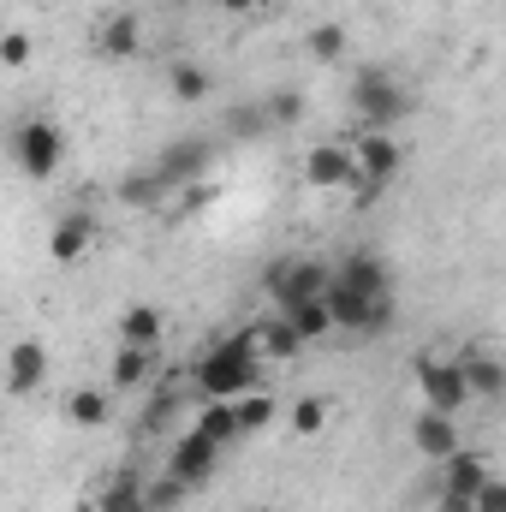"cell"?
<instances>
[{
	"label": "cell",
	"mask_w": 506,
	"mask_h": 512,
	"mask_svg": "<svg viewBox=\"0 0 506 512\" xmlns=\"http://www.w3.org/2000/svg\"><path fill=\"white\" fill-rule=\"evenodd\" d=\"M191 429L227 453V447L239 441V417H233V399H197V423H191Z\"/></svg>",
	"instance_id": "20"
},
{
	"label": "cell",
	"mask_w": 506,
	"mask_h": 512,
	"mask_svg": "<svg viewBox=\"0 0 506 512\" xmlns=\"http://www.w3.org/2000/svg\"><path fill=\"white\" fill-rule=\"evenodd\" d=\"M96 512H149V507H143V483H137L131 471L108 477V483H102V495H96Z\"/></svg>",
	"instance_id": "28"
},
{
	"label": "cell",
	"mask_w": 506,
	"mask_h": 512,
	"mask_svg": "<svg viewBox=\"0 0 506 512\" xmlns=\"http://www.w3.org/2000/svg\"><path fill=\"white\" fill-rule=\"evenodd\" d=\"M96 48H102L108 60H131V54L143 48V18H137V12H108L102 30H96Z\"/></svg>",
	"instance_id": "16"
},
{
	"label": "cell",
	"mask_w": 506,
	"mask_h": 512,
	"mask_svg": "<svg viewBox=\"0 0 506 512\" xmlns=\"http://www.w3.org/2000/svg\"><path fill=\"white\" fill-rule=\"evenodd\" d=\"M149 376H155V352H143V346H120L114 364H108V393H137Z\"/></svg>",
	"instance_id": "21"
},
{
	"label": "cell",
	"mask_w": 506,
	"mask_h": 512,
	"mask_svg": "<svg viewBox=\"0 0 506 512\" xmlns=\"http://www.w3.org/2000/svg\"><path fill=\"white\" fill-rule=\"evenodd\" d=\"M483 477H489V459L477 447H459L453 459H441V507L435 512H471V495Z\"/></svg>",
	"instance_id": "9"
},
{
	"label": "cell",
	"mask_w": 506,
	"mask_h": 512,
	"mask_svg": "<svg viewBox=\"0 0 506 512\" xmlns=\"http://www.w3.org/2000/svg\"><path fill=\"white\" fill-rule=\"evenodd\" d=\"M251 340H256V358H268V364H292V358L304 352V340L292 334V322H286V316H268V322H256Z\"/></svg>",
	"instance_id": "18"
},
{
	"label": "cell",
	"mask_w": 506,
	"mask_h": 512,
	"mask_svg": "<svg viewBox=\"0 0 506 512\" xmlns=\"http://www.w3.org/2000/svg\"><path fill=\"white\" fill-rule=\"evenodd\" d=\"M143 507H149V512H179V507H185V483L161 471L155 483H143Z\"/></svg>",
	"instance_id": "31"
},
{
	"label": "cell",
	"mask_w": 506,
	"mask_h": 512,
	"mask_svg": "<svg viewBox=\"0 0 506 512\" xmlns=\"http://www.w3.org/2000/svg\"><path fill=\"white\" fill-rule=\"evenodd\" d=\"M471 512H506V483L495 477V471L477 483V495H471Z\"/></svg>",
	"instance_id": "34"
},
{
	"label": "cell",
	"mask_w": 506,
	"mask_h": 512,
	"mask_svg": "<svg viewBox=\"0 0 506 512\" xmlns=\"http://www.w3.org/2000/svg\"><path fill=\"white\" fill-rule=\"evenodd\" d=\"M149 167H155V179L167 185V197H179L185 185L209 179V167H215V143H209V137H173V143H161V155H155Z\"/></svg>",
	"instance_id": "5"
},
{
	"label": "cell",
	"mask_w": 506,
	"mask_h": 512,
	"mask_svg": "<svg viewBox=\"0 0 506 512\" xmlns=\"http://www.w3.org/2000/svg\"><path fill=\"white\" fill-rule=\"evenodd\" d=\"M274 316H286V322H292V334H298L304 346H316V340H328V334H334V322H328L322 298H298V304H280Z\"/></svg>",
	"instance_id": "22"
},
{
	"label": "cell",
	"mask_w": 506,
	"mask_h": 512,
	"mask_svg": "<svg viewBox=\"0 0 506 512\" xmlns=\"http://www.w3.org/2000/svg\"><path fill=\"white\" fill-rule=\"evenodd\" d=\"M352 161H358V179H370V185L381 191L387 179H399V167H405L411 155H405V143H399L393 131H358Z\"/></svg>",
	"instance_id": "10"
},
{
	"label": "cell",
	"mask_w": 506,
	"mask_h": 512,
	"mask_svg": "<svg viewBox=\"0 0 506 512\" xmlns=\"http://www.w3.org/2000/svg\"><path fill=\"white\" fill-rule=\"evenodd\" d=\"M6 149H12V167L24 173V179H54L60 173V161H66V131L54 126V120H36V114H24L12 137H6Z\"/></svg>",
	"instance_id": "4"
},
{
	"label": "cell",
	"mask_w": 506,
	"mask_h": 512,
	"mask_svg": "<svg viewBox=\"0 0 506 512\" xmlns=\"http://www.w3.org/2000/svg\"><path fill=\"white\" fill-rule=\"evenodd\" d=\"M268 120H262V108H233L227 114V137H262Z\"/></svg>",
	"instance_id": "35"
},
{
	"label": "cell",
	"mask_w": 506,
	"mask_h": 512,
	"mask_svg": "<svg viewBox=\"0 0 506 512\" xmlns=\"http://www.w3.org/2000/svg\"><path fill=\"white\" fill-rule=\"evenodd\" d=\"M262 108V120L274 131H292L304 114H310V102H304V90H268V102H256Z\"/></svg>",
	"instance_id": "27"
},
{
	"label": "cell",
	"mask_w": 506,
	"mask_h": 512,
	"mask_svg": "<svg viewBox=\"0 0 506 512\" xmlns=\"http://www.w3.org/2000/svg\"><path fill=\"white\" fill-rule=\"evenodd\" d=\"M310 54H316L322 66H340V60H346V30H340V24H316V30H310Z\"/></svg>",
	"instance_id": "32"
},
{
	"label": "cell",
	"mask_w": 506,
	"mask_h": 512,
	"mask_svg": "<svg viewBox=\"0 0 506 512\" xmlns=\"http://www.w3.org/2000/svg\"><path fill=\"white\" fill-rule=\"evenodd\" d=\"M120 203H126V209H167L173 197H167V185L155 179V167H137V173L120 179Z\"/></svg>",
	"instance_id": "25"
},
{
	"label": "cell",
	"mask_w": 506,
	"mask_h": 512,
	"mask_svg": "<svg viewBox=\"0 0 506 512\" xmlns=\"http://www.w3.org/2000/svg\"><path fill=\"white\" fill-rule=\"evenodd\" d=\"M179 382H167V387H155V399H149V411H143V435H167V423L179 417Z\"/></svg>",
	"instance_id": "30"
},
{
	"label": "cell",
	"mask_w": 506,
	"mask_h": 512,
	"mask_svg": "<svg viewBox=\"0 0 506 512\" xmlns=\"http://www.w3.org/2000/svg\"><path fill=\"white\" fill-rule=\"evenodd\" d=\"M167 90H173V102L191 108V102H209V96H215V78H209L197 60H173V66H167Z\"/></svg>",
	"instance_id": "24"
},
{
	"label": "cell",
	"mask_w": 506,
	"mask_h": 512,
	"mask_svg": "<svg viewBox=\"0 0 506 512\" xmlns=\"http://www.w3.org/2000/svg\"><path fill=\"white\" fill-rule=\"evenodd\" d=\"M90 245H96V215H90V209H66V215L54 221V233H48V256H54L60 268L84 262Z\"/></svg>",
	"instance_id": "13"
},
{
	"label": "cell",
	"mask_w": 506,
	"mask_h": 512,
	"mask_svg": "<svg viewBox=\"0 0 506 512\" xmlns=\"http://www.w3.org/2000/svg\"><path fill=\"white\" fill-rule=\"evenodd\" d=\"M66 417H72L78 429H102V423L114 417V393H108V387H72V393H66Z\"/></svg>",
	"instance_id": "23"
},
{
	"label": "cell",
	"mask_w": 506,
	"mask_h": 512,
	"mask_svg": "<svg viewBox=\"0 0 506 512\" xmlns=\"http://www.w3.org/2000/svg\"><path fill=\"white\" fill-rule=\"evenodd\" d=\"M322 429H328V399H322V393H298V399H292V435L310 441V435H322Z\"/></svg>",
	"instance_id": "29"
},
{
	"label": "cell",
	"mask_w": 506,
	"mask_h": 512,
	"mask_svg": "<svg viewBox=\"0 0 506 512\" xmlns=\"http://www.w3.org/2000/svg\"><path fill=\"white\" fill-rule=\"evenodd\" d=\"M215 471H221V447H215V441H203L197 429L173 435V447H167V477H179L185 489H203Z\"/></svg>",
	"instance_id": "8"
},
{
	"label": "cell",
	"mask_w": 506,
	"mask_h": 512,
	"mask_svg": "<svg viewBox=\"0 0 506 512\" xmlns=\"http://www.w3.org/2000/svg\"><path fill=\"white\" fill-rule=\"evenodd\" d=\"M274 411H280V399H274V393H262V387H256V393H245V399H233L239 441H245V435H262V429L274 423Z\"/></svg>",
	"instance_id": "26"
},
{
	"label": "cell",
	"mask_w": 506,
	"mask_h": 512,
	"mask_svg": "<svg viewBox=\"0 0 506 512\" xmlns=\"http://www.w3.org/2000/svg\"><path fill=\"white\" fill-rule=\"evenodd\" d=\"M191 382H197V399H245V393H256V387H262V358H256V340H251V334L215 340V346L197 358Z\"/></svg>",
	"instance_id": "1"
},
{
	"label": "cell",
	"mask_w": 506,
	"mask_h": 512,
	"mask_svg": "<svg viewBox=\"0 0 506 512\" xmlns=\"http://www.w3.org/2000/svg\"><path fill=\"white\" fill-rule=\"evenodd\" d=\"M161 334H167V322H161V310L155 304H126L120 310V346H143V352H155L161 346Z\"/></svg>",
	"instance_id": "17"
},
{
	"label": "cell",
	"mask_w": 506,
	"mask_h": 512,
	"mask_svg": "<svg viewBox=\"0 0 506 512\" xmlns=\"http://www.w3.org/2000/svg\"><path fill=\"white\" fill-rule=\"evenodd\" d=\"M262 286H268L274 310H280V304H298V298H322L328 262H316V256H280V262L262 274Z\"/></svg>",
	"instance_id": "7"
},
{
	"label": "cell",
	"mask_w": 506,
	"mask_h": 512,
	"mask_svg": "<svg viewBox=\"0 0 506 512\" xmlns=\"http://www.w3.org/2000/svg\"><path fill=\"white\" fill-rule=\"evenodd\" d=\"M352 114H358V131H387V126H399V120L417 114V96L387 66L370 60V66L352 72Z\"/></svg>",
	"instance_id": "2"
},
{
	"label": "cell",
	"mask_w": 506,
	"mask_h": 512,
	"mask_svg": "<svg viewBox=\"0 0 506 512\" xmlns=\"http://www.w3.org/2000/svg\"><path fill=\"white\" fill-rule=\"evenodd\" d=\"M417 393H423V411H441V417H459L471 405L459 358H417Z\"/></svg>",
	"instance_id": "6"
},
{
	"label": "cell",
	"mask_w": 506,
	"mask_h": 512,
	"mask_svg": "<svg viewBox=\"0 0 506 512\" xmlns=\"http://www.w3.org/2000/svg\"><path fill=\"white\" fill-rule=\"evenodd\" d=\"M334 280H346V286H358V292H393V274H387V262H381L376 251H346V262L340 268H328Z\"/></svg>",
	"instance_id": "15"
},
{
	"label": "cell",
	"mask_w": 506,
	"mask_h": 512,
	"mask_svg": "<svg viewBox=\"0 0 506 512\" xmlns=\"http://www.w3.org/2000/svg\"><path fill=\"white\" fill-rule=\"evenodd\" d=\"M30 60H36V42H30V30H6V36H0V66H6V72H24Z\"/></svg>",
	"instance_id": "33"
},
{
	"label": "cell",
	"mask_w": 506,
	"mask_h": 512,
	"mask_svg": "<svg viewBox=\"0 0 506 512\" xmlns=\"http://www.w3.org/2000/svg\"><path fill=\"white\" fill-rule=\"evenodd\" d=\"M221 12H233V18H245V12H256V6H268V0H215Z\"/></svg>",
	"instance_id": "36"
},
{
	"label": "cell",
	"mask_w": 506,
	"mask_h": 512,
	"mask_svg": "<svg viewBox=\"0 0 506 512\" xmlns=\"http://www.w3.org/2000/svg\"><path fill=\"white\" fill-rule=\"evenodd\" d=\"M322 310H328V322L340 328V334H387L393 328V292H358V286H346V280H334L328 274V286H322Z\"/></svg>",
	"instance_id": "3"
},
{
	"label": "cell",
	"mask_w": 506,
	"mask_h": 512,
	"mask_svg": "<svg viewBox=\"0 0 506 512\" xmlns=\"http://www.w3.org/2000/svg\"><path fill=\"white\" fill-rule=\"evenodd\" d=\"M42 382H48V346L42 340H12L6 346V393L30 399V393H42Z\"/></svg>",
	"instance_id": "12"
},
{
	"label": "cell",
	"mask_w": 506,
	"mask_h": 512,
	"mask_svg": "<svg viewBox=\"0 0 506 512\" xmlns=\"http://www.w3.org/2000/svg\"><path fill=\"white\" fill-rule=\"evenodd\" d=\"M459 370H465V387H471V399H501L506 393V370H501V358L495 352H465L459 358Z\"/></svg>",
	"instance_id": "19"
},
{
	"label": "cell",
	"mask_w": 506,
	"mask_h": 512,
	"mask_svg": "<svg viewBox=\"0 0 506 512\" xmlns=\"http://www.w3.org/2000/svg\"><path fill=\"white\" fill-rule=\"evenodd\" d=\"M411 447H417L429 465L453 459V453L465 447V435H459V417H441V411H417V423H411Z\"/></svg>",
	"instance_id": "14"
},
{
	"label": "cell",
	"mask_w": 506,
	"mask_h": 512,
	"mask_svg": "<svg viewBox=\"0 0 506 512\" xmlns=\"http://www.w3.org/2000/svg\"><path fill=\"white\" fill-rule=\"evenodd\" d=\"M358 179V161H352V143H316L304 155V185L310 191H346Z\"/></svg>",
	"instance_id": "11"
}]
</instances>
